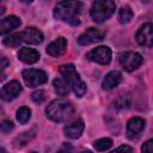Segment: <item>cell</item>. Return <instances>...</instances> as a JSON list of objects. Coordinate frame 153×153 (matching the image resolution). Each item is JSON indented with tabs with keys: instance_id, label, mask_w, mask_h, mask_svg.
Returning a JSON list of instances; mask_svg holds the SVG:
<instances>
[{
	"instance_id": "obj_1",
	"label": "cell",
	"mask_w": 153,
	"mask_h": 153,
	"mask_svg": "<svg viewBox=\"0 0 153 153\" xmlns=\"http://www.w3.org/2000/svg\"><path fill=\"white\" fill-rule=\"evenodd\" d=\"M82 2L80 1H60L54 7V17L69 25L76 26L80 24V14Z\"/></svg>"
},
{
	"instance_id": "obj_2",
	"label": "cell",
	"mask_w": 153,
	"mask_h": 153,
	"mask_svg": "<svg viewBox=\"0 0 153 153\" xmlns=\"http://www.w3.org/2000/svg\"><path fill=\"white\" fill-rule=\"evenodd\" d=\"M45 114H47V117L53 122L61 123V122L69 121L74 116L75 108L69 100L59 98L50 102V104L45 109Z\"/></svg>"
},
{
	"instance_id": "obj_3",
	"label": "cell",
	"mask_w": 153,
	"mask_h": 153,
	"mask_svg": "<svg viewBox=\"0 0 153 153\" xmlns=\"http://www.w3.org/2000/svg\"><path fill=\"white\" fill-rule=\"evenodd\" d=\"M59 71H60L61 75L63 76V79L68 82V85L71 86V88L73 90V92L75 93V96L79 97V98H81L86 93V84L80 78V75L76 72L74 65L73 63L61 65L60 68H59Z\"/></svg>"
},
{
	"instance_id": "obj_4",
	"label": "cell",
	"mask_w": 153,
	"mask_h": 153,
	"mask_svg": "<svg viewBox=\"0 0 153 153\" xmlns=\"http://www.w3.org/2000/svg\"><path fill=\"white\" fill-rule=\"evenodd\" d=\"M116 10V2L112 0H96L92 4L90 14L93 22L103 23L108 20Z\"/></svg>"
},
{
	"instance_id": "obj_5",
	"label": "cell",
	"mask_w": 153,
	"mask_h": 153,
	"mask_svg": "<svg viewBox=\"0 0 153 153\" xmlns=\"http://www.w3.org/2000/svg\"><path fill=\"white\" fill-rule=\"evenodd\" d=\"M22 76H23L26 86H29V87H37L48 81V75L42 69H35V68L24 69L22 72Z\"/></svg>"
},
{
	"instance_id": "obj_6",
	"label": "cell",
	"mask_w": 153,
	"mask_h": 153,
	"mask_svg": "<svg viewBox=\"0 0 153 153\" xmlns=\"http://www.w3.org/2000/svg\"><path fill=\"white\" fill-rule=\"evenodd\" d=\"M111 56H112L111 49L106 45L96 47L86 54L87 60L96 62V63H99V65H109L111 61Z\"/></svg>"
},
{
	"instance_id": "obj_7",
	"label": "cell",
	"mask_w": 153,
	"mask_h": 153,
	"mask_svg": "<svg viewBox=\"0 0 153 153\" xmlns=\"http://www.w3.org/2000/svg\"><path fill=\"white\" fill-rule=\"evenodd\" d=\"M118 61H120V65L123 67V69L128 72H133L142 65L143 59L136 51H126L120 55Z\"/></svg>"
},
{
	"instance_id": "obj_8",
	"label": "cell",
	"mask_w": 153,
	"mask_h": 153,
	"mask_svg": "<svg viewBox=\"0 0 153 153\" xmlns=\"http://www.w3.org/2000/svg\"><path fill=\"white\" fill-rule=\"evenodd\" d=\"M135 38L141 47H146V48L153 47V24L146 23L141 25L136 32Z\"/></svg>"
},
{
	"instance_id": "obj_9",
	"label": "cell",
	"mask_w": 153,
	"mask_h": 153,
	"mask_svg": "<svg viewBox=\"0 0 153 153\" xmlns=\"http://www.w3.org/2000/svg\"><path fill=\"white\" fill-rule=\"evenodd\" d=\"M104 38V33L96 29V27H88L86 29L85 32H82L79 38H78V43L80 45H88V44H93L97 42H100Z\"/></svg>"
},
{
	"instance_id": "obj_10",
	"label": "cell",
	"mask_w": 153,
	"mask_h": 153,
	"mask_svg": "<svg viewBox=\"0 0 153 153\" xmlns=\"http://www.w3.org/2000/svg\"><path fill=\"white\" fill-rule=\"evenodd\" d=\"M22 90H23V87H22L20 82L17 81V80H12V81H10V82H7L6 85L2 86V88L0 91L1 99L6 100V102H10V100L14 99L22 92Z\"/></svg>"
},
{
	"instance_id": "obj_11",
	"label": "cell",
	"mask_w": 153,
	"mask_h": 153,
	"mask_svg": "<svg viewBox=\"0 0 153 153\" xmlns=\"http://www.w3.org/2000/svg\"><path fill=\"white\" fill-rule=\"evenodd\" d=\"M146 122L143 118L141 117H133L127 122V127H126V134L128 139H134L136 136H139V134H141V131L145 129Z\"/></svg>"
},
{
	"instance_id": "obj_12",
	"label": "cell",
	"mask_w": 153,
	"mask_h": 153,
	"mask_svg": "<svg viewBox=\"0 0 153 153\" xmlns=\"http://www.w3.org/2000/svg\"><path fill=\"white\" fill-rule=\"evenodd\" d=\"M22 38L23 42L29 44H39L43 42V33L38 29L31 26L26 27L24 31H22Z\"/></svg>"
},
{
	"instance_id": "obj_13",
	"label": "cell",
	"mask_w": 153,
	"mask_h": 153,
	"mask_svg": "<svg viewBox=\"0 0 153 153\" xmlns=\"http://www.w3.org/2000/svg\"><path fill=\"white\" fill-rule=\"evenodd\" d=\"M67 48V41L63 37H59L47 47V53L53 57H59L65 54Z\"/></svg>"
},
{
	"instance_id": "obj_14",
	"label": "cell",
	"mask_w": 153,
	"mask_h": 153,
	"mask_svg": "<svg viewBox=\"0 0 153 153\" xmlns=\"http://www.w3.org/2000/svg\"><path fill=\"white\" fill-rule=\"evenodd\" d=\"M121 81H122V74H121V72H118V71H111L103 79L102 87L105 91H110V90L115 88Z\"/></svg>"
},
{
	"instance_id": "obj_15",
	"label": "cell",
	"mask_w": 153,
	"mask_h": 153,
	"mask_svg": "<svg viewBox=\"0 0 153 153\" xmlns=\"http://www.w3.org/2000/svg\"><path fill=\"white\" fill-rule=\"evenodd\" d=\"M84 129H85L84 121L82 120H76L73 123H71L67 127H65L63 131H65V135L67 137H69V139H78V137L81 136Z\"/></svg>"
},
{
	"instance_id": "obj_16",
	"label": "cell",
	"mask_w": 153,
	"mask_h": 153,
	"mask_svg": "<svg viewBox=\"0 0 153 153\" xmlns=\"http://www.w3.org/2000/svg\"><path fill=\"white\" fill-rule=\"evenodd\" d=\"M20 24H22V22L17 16H8V17L1 19V22H0V32H1V35H6L10 31L17 29Z\"/></svg>"
},
{
	"instance_id": "obj_17",
	"label": "cell",
	"mask_w": 153,
	"mask_h": 153,
	"mask_svg": "<svg viewBox=\"0 0 153 153\" xmlns=\"http://www.w3.org/2000/svg\"><path fill=\"white\" fill-rule=\"evenodd\" d=\"M18 59L24 63L31 65L39 60V53L32 48H22L18 53Z\"/></svg>"
},
{
	"instance_id": "obj_18",
	"label": "cell",
	"mask_w": 153,
	"mask_h": 153,
	"mask_svg": "<svg viewBox=\"0 0 153 153\" xmlns=\"http://www.w3.org/2000/svg\"><path fill=\"white\" fill-rule=\"evenodd\" d=\"M53 86H54L55 92L59 96H61V97L67 96L69 93V91H71V86L68 85V82L63 78H56V79H54Z\"/></svg>"
},
{
	"instance_id": "obj_19",
	"label": "cell",
	"mask_w": 153,
	"mask_h": 153,
	"mask_svg": "<svg viewBox=\"0 0 153 153\" xmlns=\"http://www.w3.org/2000/svg\"><path fill=\"white\" fill-rule=\"evenodd\" d=\"M134 17V13L129 6H122L118 11V20L121 24H128Z\"/></svg>"
},
{
	"instance_id": "obj_20",
	"label": "cell",
	"mask_w": 153,
	"mask_h": 153,
	"mask_svg": "<svg viewBox=\"0 0 153 153\" xmlns=\"http://www.w3.org/2000/svg\"><path fill=\"white\" fill-rule=\"evenodd\" d=\"M35 133H36V129L33 128L32 130H30V131H25V133H23V134H20L19 136H17L16 139H14V141H13V145L16 146V147H20V146H24V145H26L33 136H35Z\"/></svg>"
},
{
	"instance_id": "obj_21",
	"label": "cell",
	"mask_w": 153,
	"mask_h": 153,
	"mask_svg": "<svg viewBox=\"0 0 153 153\" xmlns=\"http://www.w3.org/2000/svg\"><path fill=\"white\" fill-rule=\"evenodd\" d=\"M22 42H23L22 32L13 33V35H10V36H7V37L4 38V44L7 45V47H10V48H16V47H18Z\"/></svg>"
},
{
	"instance_id": "obj_22",
	"label": "cell",
	"mask_w": 153,
	"mask_h": 153,
	"mask_svg": "<svg viewBox=\"0 0 153 153\" xmlns=\"http://www.w3.org/2000/svg\"><path fill=\"white\" fill-rule=\"evenodd\" d=\"M16 117H17V121L22 124H25L30 117H31V110L27 108V106H22L17 110V114H16Z\"/></svg>"
},
{
	"instance_id": "obj_23",
	"label": "cell",
	"mask_w": 153,
	"mask_h": 153,
	"mask_svg": "<svg viewBox=\"0 0 153 153\" xmlns=\"http://www.w3.org/2000/svg\"><path fill=\"white\" fill-rule=\"evenodd\" d=\"M112 146V140L109 139V137H102V139H98L93 142V147L99 151V152H103V151H106L109 149L110 147Z\"/></svg>"
},
{
	"instance_id": "obj_24",
	"label": "cell",
	"mask_w": 153,
	"mask_h": 153,
	"mask_svg": "<svg viewBox=\"0 0 153 153\" xmlns=\"http://www.w3.org/2000/svg\"><path fill=\"white\" fill-rule=\"evenodd\" d=\"M31 99H32L36 104H42V103L45 100V92L42 91V90L35 91V92L31 94Z\"/></svg>"
},
{
	"instance_id": "obj_25",
	"label": "cell",
	"mask_w": 153,
	"mask_h": 153,
	"mask_svg": "<svg viewBox=\"0 0 153 153\" xmlns=\"http://www.w3.org/2000/svg\"><path fill=\"white\" fill-rule=\"evenodd\" d=\"M141 153H153V139L146 141L141 147Z\"/></svg>"
},
{
	"instance_id": "obj_26",
	"label": "cell",
	"mask_w": 153,
	"mask_h": 153,
	"mask_svg": "<svg viewBox=\"0 0 153 153\" xmlns=\"http://www.w3.org/2000/svg\"><path fill=\"white\" fill-rule=\"evenodd\" d=\"M13 128H14V126H13V123L10 120H5V121L1 122V131L2 133H8Z\"/></svg>"
},
{
	"instance_id": "obj_27",
	"label": "cell",
	"mask_w": 153,
	"mask_h": 153,
	"mask_svg": "<svg viewBox=\"0 0 153 153\" xmlns=\"http://www.w3.org/2000/svg\"><path fill=\"white\" fill-rule=\"evenodd\" d=\"M109 153H133V148L128 145H122L118 148H116L115 151H111Z\"/></svg>"
},
{
	"instance_id": "obj_28",
	"label": "cell",
	"mask_w": 153,
	"mask_h": 153,
	"mask_svg": "<svg viewBox=\"0 0 153 153\" xmlns=\"http://www.w3.org/2000/svg\"><path fill=\"white\" fill-rule=\"evenodd\" d=\"M56 153H73V147L71 143H62V146L57 149Z\"/></svg>"
},
{
	"instance_id": "obj_29",
	"label": "cell",
	"mask_w": 153,
	"mask_h": 153,
	"mask_svg": "<svg viewBox=\"0 0 153 153\" xmlns=\"http://www.w3.org/2000/svg\"><path fill=\"white\" fill-rule=\"evenodd\" d=\"M1 61H2V63H1V69H5L8 62H7V60H6V57H5V56H2V57H1Z\"/></svg>"
},
{
	"instance_id": "obj_30",
	"label": "cell",
	"mask_w": 153,
	"mask_h": 153,
	"mask_svg": "<svg viewBox=\"0 0 153 153\" xmlns=\"http://www.w3.org/2000/svg\"><path fill=\"white\" fill-rule=\"evenodd\" d=\"M81 153H92V152H91V151H82Z\"/></svg>"
},
{
	"instance_id": "obj_31",
	"label": "cell",
	"mask_w": 153,
	"mask_h": 153,
	"mask_svg": "<svg viewBox=\"0 0 153 153\" xmlns=\"http://www.w3.org/2000/svg\"><path fill=\"white\" fill-rule=\"evenodd\" d=\"M1 153H6V151H5V148H1Z\"/></svg>"
},
{
	"instance_id": "obj_32",
	"label": "cell",
	"mask_w": 153,
	"mask_h": 153,
	"mask_svg": "<svg viewBox=\"0 0 153 153\" xmlns=\"http://www.w3.org/2000/svg\"><path fill=\"white\" fill-rule=\"evenodd\" d=\"M31 153H37V152H31Z\"/></svg>"
}]
</instances>
